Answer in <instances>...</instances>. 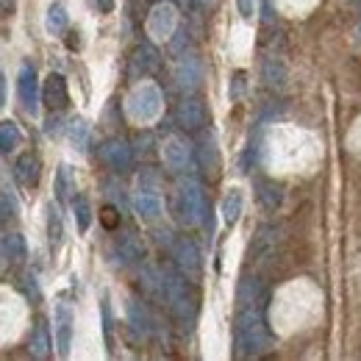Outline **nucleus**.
Instances as JSON below:
<instances>
[{
    "instance_id": "obj_1",
    "label": "nucleus",
    "mask_w": 361,
    "mask_h": 361,
    "mask_svg": "<svg viewBox=\"0 0 361 361\" xmlns=\"http://www.w3.org/2000/svg\"><path fill=\"white\" fill-rule=\"evenodd\" d=\"M267 348H270V328L264 319L262 300L239 306V314L233 322V356L253 359V356H262Z\"/></svg>"
},
{
    "instance_id": "obj_2",
    "label": "nucleus",
    "mask_w": 361,
    "mask_h": 361,
    "mask_svg": "<svg viewBox=\"0 0 361 361\" xmlns=\"http://www.w3.org/2000/svg\"><path fill=\"white\" fill-rule=\"evenodd\" d=\"M206 192L197 178H183L176 189V217L180 226H200L206 220Z\"/></svg>"
},
{
    "instance_id": "obj_3",
    "label": "nucleus",
    "mask_w": 361,
    "mask_h": 361,
    "mask_svg": "<svg viewBox=\"0 0 361 361\" xmlns=\"http://www.w3.org/2000/svg\"><path fill=\"white\" fill-rule=\"evenodd\" d=\"M161 286H164V300L170 312L178 317L180 322H189L195 317V300L189 292V281L178 267H161Z\"/></svg>"
},
{
    "instance_id": "obj_4",
    "label": "nucleus",
    "mask_w": 361,
    "mask_h": 361,
    "mask_svg": "<svg viewBox=\"0 0 361 361\" xmlns=\"http://www.w3.org/2000/svg\"><path fill=\"white\" fill-rule=\"evenodd\" d=\"M161 106H164L161 90L156 84H150V81L134 87L131 94L126 97V114L136 126H150L161 114Z\"/></svg>"
},
{
    "instance_id": "obj_5",
    "label": "nucleus",
    "mask_w": 361,
    "mask_h": 361,
    "mask_svg": "<svg viewBox=\"0 0 361 361\" xmlns=\"http://www.w3.org/2000/svg\"><path fill=\"white\" fill-rule=\"evenodd\" d=\"M176 23H178L176 6L167 3V0L156 3V6L150 8V14H147V34H150V39H156V42L170 39V37L176 34Z\"/></svg>"
},
{
    "instance_id": "obj_6",
    "label": "nucleus",
    "mask_w": 361,
    "mask_h": 361,
    "mask_svg": "<svg viewBox=\"0 0 361 361\" xmlns=\"http://www.w3.org/2000/svg\"><path fill=\"white\" fill-rule=\"evenodd\" d=\"M100 161L109 167V170H114V173H126V170H131V164H134V147H131V142H126V139H109L103 147H100Z\"/></svg>"
},
{
    "instance_id": "obj_7",
    "label": "nucleus",
    "mask_w": 361,
    "mask_h": 361,
    "mask_svg": "<svg viewBox=\"0 0 361 361\" xmlns=\"http://www.w3.org/2000/svg\"><path fill=\"white\" fill-rule=\"evenodd\" d=\"M173 259H176V267H178L186 278H197V275H200L203 259H200L197 245H195L189 236H180L178 242L173 245Z\"/></svg>"
},
{
    "instance_id": "obj_8",
    "label": "nucleus",
    "mask_w": 361,
    "mask_h": 361,
    "mask_svg": "<svg viewBox=\"0 0 361 361\" xmlns=\"http://www.w3.org/2000/svg\"><path fill=\"white\" fill-rule=\"evenodd\" d=\"M17 94H20V103L23 109L37 117L39 111V84H37V70L34 67H20V75H17Z\"/></svg>"
},
{
    "instance_id": "obj_9",
    "label": "nucleus",
    "mask_w": 361,
    "mask_h": 361,
    "mask_svg": "<svg viewBox=\"0 0 361 361\" xmlns=\"http://www.w3.org/2000/svg\"><path fill=\"white\" fill-rule=\"evenodd\" d=\"M53 325H56V348H59V356H70V342H73V306H70L67 300H59V303H56Z\"/></svg>"
},
{
    "instance_id": "obj_10",
    "label": "nucleus",
    "mask_w": 361,
    "mask_h": 361,
    "mask_svg": "<svg viewBox=\"0 0 361 361\" xmlns=\"http://www.w3.org/2000/svg\"><path fill=\"white\" fill-rule=\"evenodd\" d=\"M161 159H164V167H167L170 173H183V170H189V161H192L189 145L176 134L167 136L164 145H161Z\"/></svg>"
},
{
    "instance_id": "obj_11",
    "label": "nucleus",
    "mask_w": 361,
    "mask_h": 361,
    "mask_svg": "<svg viewBox=\"0 0 361 361\" xmlns=\"http://www.w3.org/2000/svg\"><path fill=\"white\" fill-rule=\"evenodd\" d=\"M176 123L183 131H200L206 126V106L197 97H183L176 109Z\"/></svg>"
},
{
    "instance_id": "obj_12",
    "label": "nucleus",
    "mask_w": 361,
    "mask_h": 361,
    "mask_svg": "<svg viewBox=\"0 0 361 361\" xmlns=\"http://www.w3.org/2000/svg\"><path fill=\"white\" fill-rule=\"evenodd\" d=\"M42 100H45V106L50 111H59V109H64L70 103V90H67L64 75H59V73L47 75L45 87H42Z\"/></svg>"
},
{
    "instance_id": "obj_13",
    "label": "nucleus",
    "mask_w": 361,
    "mask_h": 361,
    "mask_svg": "<svg viewBox=\"0 0 361 361\" xmlns=\"http://www.w3.org/2000/svg\"><path fill=\"white\" fill-rule=\"evenodd\" d=\"M134 209L145 223H156L161 217V212H164V203H161V197H159L156 189H145L142 186L134 197Z\"/></svg>"
},
{
    "instance_id": "obj_14",
    "label": "nucleus",
    "mask_w": 361,
    "mask_h": 361,
    "mask_svg": "<svg viewBox=\"0 0 361 361\" xmlns=\"http://www.w3.org/2000/svg\"><path fill=\"white\" fill-rule=\"evenodd\" d=\"M114 256H117V262L123 267H134V264H139L145 259V245H142V239L136 233H126V236L117 239Z\"/></svg>"
},
{
    "instance_id": "obj_15",
    "label": "nucleus",
    "mask_w": 361,
    "mask_h": 361,
    "mask_svg": "<svg viewBox=\"0 0 361 361\" xmlns=\"http://www.w3.org/2000/svg\"><path fill=\"white\" fill-rule=\"evenodd\" d=\"M28 256V247H25V239L20 233H8V236H0V264H23Z\"/></svg>"
},
{
    "instance_id": "obj_16",
    "label": "nucleus",
    "mask_w": 361,
    "mask_h": 361,
    "mask_svg": "<svg viewBox=\"0 0 361 361\" xmlns=\"http://www.w3.org/2000/svg\"><path fill=\"white\" fill-rule=\"evenodd\" d=\"M159 50L150 45V42H142L131 56V73L136 75H147V73H156L159 70Z\"/></svg>"
},
{
    "instance_id": "obj_17",
    "label": "nucleus",
    "mask_w": 361,
    "mask_h": 361,
    "mask_svg": "<svg viewBox=\"0 0 361 361\" xmlns=\"http://www.w3.org/2000/svg\"><path fill=\"white\" fill-rule=\"evenodd\" d=\"M200 78H203L200 61H197L195 56H183L178 64V70H176V81H178V87L186 92H192L197 84H200Z\"/></svg>"
},
{
    "instance_id": "obj_18",
    "label": "nucleus",
    "mask_w": 361,
    "mask_h": 361,
    "mask_svg": "<svg viewBox=\"0 0 361 361\" xmlns=\"http://www.w3.org/2000/svg\"><path fill=\"white\" fill-rule=\"evenodd\" d=\"M14 178L23 186H37L39 183V159L34 153H23L14 161Z\"/></svg>"
},
{
    "instance_id": "obj_19",
    "label": "nucleus",
    "mask_w": 361,
    "mask_h": 361,
    "mask_svg": "<svg viewBox=\"0 0 361 361\" xmlns=\"http://www.w3.org/2000/svg\"><path fill=\"white\" fill-rule=\"evenodd\" d=\"M256 197H259V203H262L264 209L275 212V209L283 203V186L270 178L256 180Z\"/></svg>"
},
{
    "instance_id": "obj_20",
    "label": "nucleus",
    "mask_w": 361,
    "mask_h": 361,
    "mask_svg": "<svg viewBox=\"0 0 361 361\" xmlns=\"http://www.w3.org/2000/svg\"><path fill=\"white\" fill-rule=\"evenodd\" d=\"M128 325L139 339L150 336V314L139 300H128Z\"/></svg>"
},
{
    "instance_id": "obj_21",
    "label": "nucleus",
    "mask_w": 361,
    "mask_h": 361,
    "mask_svg": "<svg viewBox=\"0 0 361 361\" xmlns=\"http://www.w3.org/2000/svg\"><path fill=\"white\" fill-rule=\"evenodd\" d=\"M197 161H200V167H203L206 173H214V170H217V139H214V134L200 136Z\"/></svg>"
},
{
    "instance_id": "obj_22",
    "label": "nucleus",
    "mask_w": 361,
    "mask_h": 361,
    "mask_svg": "<svg viewBox=\"0 0 361 361\" xmlns=\"http://www.w3.org/2000/svg\"><path fill=\"white\" fill-rule=\"evenodd\" d=\"M28 353L31 359H47L50 356V334H47V325L45 322H37L31 339H28Z\"/></svg>"
},
{
    "instance_id": "obj_23",
    "label": "nucleus",
    "mask_w": 361,
    "mask_h": 361,
    "mask_svg": "<svg viewBox=\"0 0 361 361\" xmlns=\"http://www.w3.org/2000/svg\"><path fill=\"white\" fill-rule=\"evenodd\" d=\"M262 75H264V81H267L270 90H281L283 81H286V70H283V64H281L275 56H267V59H264V64H262Z\"/></svg>"
},
{
    "instance_id": "obj_24",
    "label": "nucleus",
    "mask_w": 361,
    "mask_h": 361,
    "mask_svg": "<svg viewBox=\"0 0 361 361\" xmlns=\"http://www.w3.org/2000/svg\"><path fill=\"white\" fill-rule=\"evenodd\" d=\"M239 217H242V192L231 189L226 195V200H223V223L231 228L239 223Z\"/></svg>"
},
{
    "instance_id": "obj_25",
    "label": "nucleus",
    "mask_w": 361,
    "mask_h": 361,
    "mask_svg": "<svg viewBox=\"0 0 361 361\" xmlns=\"http://www.w3.org/2000/svg\"><path fill=\"white\" fill-rule=\"evenodd\" d=\"M20 142H23L20 126L11 123V120H3V123H0V153H11Z\"/></svg>"
},
{
    "instance_id": "obj_26",
    "label": "nucleus",
    "mask_w": 361,
    "mask_h": 361,
    "mask_svg": "<svg viewBox=\"0 0 361 361\" xmlns=\"http://www.w3.org/2000/svg\"><path fill=\"white\" fill-rule=\"evenodd\" d=\"M67 23H70V17H67V8H64L61 3H53V6L47 8V14H45L47 34H61V31L67 28Z\"/></svg>"
},
{
    "instance_id": "obj_27",
    "label": "nucleus",
    "mask_w": 361,
    "mask_h": 361,
    "mask_svg": "<svg viewBox=\"0 0 361 361\" xmlns=\"http://www.w3.org/2000/svg\"><path fill=\"white\" fill-rule=\"evenodd\" d=\"M75 192V176L70 170V164H61L56 173V197L59 200H70V195Z\"/></svg>"
},
{
    "instance_id": "obj_28",
    "label": "nucleus",
    "mask_w": 361,
    "mask_h": 361,
    "mask_svg": "<svg viewBox=\"0 0 361 361\" xmlns=\"http://www.w3.org/2000/svg\"><path fill=\"white\" fill-rule=\"evenodd\" d=\"M236 298H239V306L259 303V300H262V281H259V278H242Z\"/></svg>"
},
{
    "instance_id": "obj_29",
    "label": "nucleus",
    "mask_w": 361,
    "mask_h": 361,
    "mask_svg": "<svg viewBox=\"0 0 361 361\" xmlns=\"http://www.w3.org/2000/svg\"><path fill=\"white\" fill-rule=\"evenodd\" d=\"M73 214H75V226L81 233H87L92 226V206L87 197H75L73 200Z\"/></svg>"
},
{
    "instance_id": "obj_30",
    "label": "nucleus",
    "mask_w": 361,
    "mask_h": 361,
    "mask_svg": "<svg viewBox=\"0 0 361 361\" xmlns=\"http://www.w3.org/2000/svg\"><path fill=\"white\" fill-rule=\"evenodd\" d=\"M67 134H70V142H73L75 150H87V145H90V126L84 120H73Z\"/></svg>"
},
{
    "instance_id": "obj_31",
    "label": "nucleus",
    "mask_w": 361,
    "mask_h": 361,
    "mask_svg": "<svg viewBox=\"0 0 361 361\" xmlns=\"http://www.w3.org/2000/svg\"><path fill=\"white\" fill-rule=\"evenodd\" d=\"M47 236H50V247H59L61 245L64 228H61V217H59V209L56 206L47 209Z\"/></svg>"
},
{
    "instance_id": "obj_32",
    "label": "nucleus",
    "mask_w": 361,
    "mask_h": 361,
    "mask_svg": "<svg viewBox=\"0 0 361 361\" xmlns=\"http://www.w3.org/2000/svg\"><path fill=\"white\" fill-rule=\"evenodd\" d=\"M100 220H103V226L106 228L120 226V214H117V209H114V206H106V209H103V214H100Z\"/></svg>"
},
{
    "instance_id": "obj_33",
    "label": "nucleus",
    "mask_w": 361,
    "mask_h": 361,
    "mask_svg": "<svg viewBox=\"0 0 361 361\" xmlns=\"http://www.w3.org/2000/svg\"><path fill=\"white\" fill-rule=\"evenodd\" d=\"M242 94H245V73H236L231 84V97H242Z\"/></svg>"
},
{
    "instance_id": "obj_34",
    "label": "nucleus",
    "mask_w": 361,
    "mask_h": 361,
    "mask_svg": "<svg viewBox=\"0 0 361 361\" xmlns=\"http://www.w3.org/2000/svg\"><path fill=\"white\" fill-rule=\"evenodd\" d=\"M236 8H239V14H242L245 20H250L253 11H256V3H253V0H236Z\"/></svg>"
},
{
    "instance_id": "obj_35",
    "label": "nucleus",
    "mask_w": 361,
    "mask_h": 361,
    "mask_svg": "<svg viewBox=\"0 0 361 361\" xmlns=\"http://www.w3.org/2000/svg\"><path fill=\"white\" fill-rule=\"evenodd\" d=\"M17 8V0H0V17H6V14H11Z\"/></svg>"
},
{
    "instance_id": "obj_36",
    "label": "nucleus",
    "mask_w": 361,
    "mask_h": 361,
    "mask_svg": "<svg viewBox=\"0 0 361 361\" xmlns=\"http://www.w3.org/2000/svg\"><path fill=\"white\" fill-rule=\"evenodd\" d=\"M94 6H97L100 11H111V8H114V0H94Z\"/></svg>"
},
{
    "instance_id": "obj_37",
    "label": "nucleus",
    "mask_w": 361,
    "mask_h": 361,
    "mask_svg": "<svg viewBox=\"0 0 361 361\" xmlns=\"http://www.w3.org/2000/svg\"><path fill=\"white\" fill-rule=\"evenodd\" d=\"M6 103V78H3V73H0V106Z\"/></svg>"
},
{
    "instance_id": "obj_38",
    "label": "nucleus",
    "mask_w": 361,
    "mask_h": 361,
    "mask_svg": "<svg viewBox=\"0 0 361 361\" xmlns=\"http://www.w3.org/2000/svg\"><path fill=\"white\" fill-rule=\"evenodd\" d=\"M197 3H200V6H203V8H209V6H212V3H214V0H197Z\"/></svg>"
},
{
    "instance_id": "obj_39",
    "label": "nucleus",
    "mask_w": 361,
    "mask_h": 361,
    "mask_svg": "<svg viewBox=\"0 0 361 361\" xmlns=\"http://www.w3.org/2000/svg\"><path fill=\"white\" fill-rule=\"evenodd\" d=\"M356 39H359V45H361V25L356 28Z\"/></svg>"
}]
</instances>
